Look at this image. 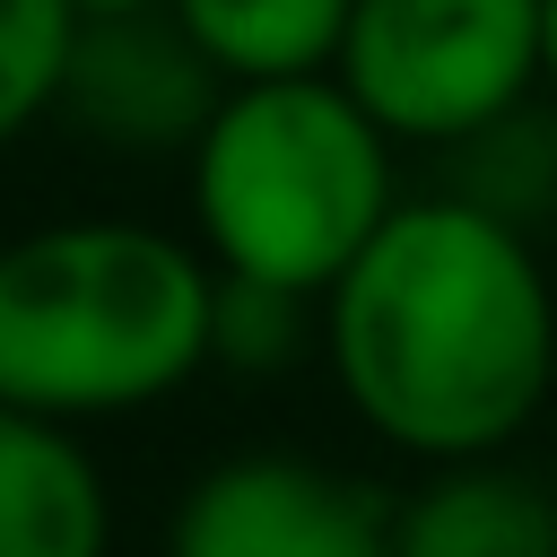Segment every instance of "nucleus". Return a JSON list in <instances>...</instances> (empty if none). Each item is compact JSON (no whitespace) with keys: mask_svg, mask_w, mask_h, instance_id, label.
I'll list each match as a JSON object with an SVG mask.
<instances>
[{"mask_svg":"<svg viewBox=\"0 0 557 557\" xmlns=\"http://www.w3.org/2000/svg\"><path fill=\"white\" fill-rule=\"evenodd\" d=\"M322 348L348 409L426 461L505 453L557 383V270L487 209L426 191L322 296Z\"/></svg>","mask_w":557,"mask_h":557,"instance_id":"f257e3e1","label":"nucleus"},{"mask_svg":"<svg viewBox=\"0 0 557 557\" xmlns=\"http://www.w3.org/2000/svg\"><path fill=\"white\" fill-rule=\"evenodd\" d=\"M218 261L131 218H70L0 244V400L104 418L209 366Z\"/></svg>","mask_w":557,"mask_h":557,"instance_id":"f03ea898","label":"nucleus"},{"mask_svg":"<svg viewBox=\"0 0 557 557\" xmlns=\"http://www.w3.org/2000/svg\"><path fill=\"white\" fill-rule=\"evenodd\" d=\"M392 209V131L339 87V70L226 87L191 148V218L235 278L331 296Z\"/></svg>","mask_w":557,"mask_h":557,"instance_id":"7ed1b4c3","label":"nucleus"},{"mask_svg":"<svg viewBox=\"0 0 557 557\" xmlns=\"http://www.w3.org/2000/svg\"><path fill=\"white\" fill-rule=\"evenodd\" d=\"M339 87L409 148H453L540 87V0H357Z\"/></svg>","mask_w":557,"mask_h":557,"instance_id":"20e7f679","label":"nucleus"},{"mask_svg":"<svg viewBox=\"0 0 557 557\" xmlns=\"http://www.w3.org/2000/svg\"><path fill=\"white\" fill-rule=\"evenodd\" d=\"M165 557H400V531L366 479L296 453H244L183 496Z\"/></svg>","mask_w":557,"mask_h":557,"instance_id":"39448f33","label":"nucleus"},{"mask_svg":"<svg viewBox=\"0 0 557 557\" xmlns=\"http://www.w3.org/2000/svg\"><path fill=\"white\" fill-rule=\"evenodd\" d=\"M226 104V70L191 44V26L174 9H131V17H78L70 70H61V104L87 139L104 148H200L209 113Z\"/></svg>","mask_w":557,"mask_h":557,"instance_id":"423d86ee","label":"nucleus"},{"mask_svg":"<svg viewBox=\"0 0 557 557\" xmlns=\"http://www.w3.org/2000/svg\"><path fill=\"white\" fill-rule=\"evenodd\" d=\"M113 505L70 418L0 400V557H104Z\"/></svg>","mask_w":557,"mask_h":557,"instance_id":"0eeeda50","label":"nucleus"},{"mask_svg":"<svg viewBox=\"0 0 557 557\" xmlns=\"http://www.w3.org/2000/svg\"><path fill=\"white\" fill-rule=\"evenodd\" d=\"M400 557H557V496L496 453L435 461V479L392 505Z\"/></svg>","mask_w":557,"mask_h":557,"instance_id":"6e6552de","label":"nucleus"},{"mask_svg":"<svg viewBox=\"0 0 557 557\" xmlns=\"http://www.w3.org/2000/svg\"><path fill=\"white\" fill-rule=\"evenodd\" d=\"M435 157H444V191L487 209L496 226H513L531 244L557 226V96L548 87H531L505 113H487L479 131H461Z\"/></svg>","mask_w":557,"mask_h":557,"instance_id":"1a4fd4ad","label":"nucleus"},{"mask_svg":"<svg viewBox=\"0 0 557 557\" xmlns=\"http://www.w3.org/2000/svg\"><path fill=\"white\" fill-rule=\"evenodd\" d=\"M191 44L226 70V87H252V78H313V70H339V44H348V9L357 0H165Z\"/></svg>","mask_w":557,"mask_h":557,"instance_id":"9d476101","label":"nucleus"},{"mask_svg":"<svg viewBox=\"0 0 557 557\" xmlns=\"http://www.w3.org/2000/svg\"><path fill=\"white\" fill-rule=\"evenodd\" d=\"M313 331H322V296L218 270V305H209V357H218V366L278 374V366H287V357H296Z\"/></svg>","mask_w":557,"mask_h":557,"instance_id":"9b49d317","label":"nucleus"},{"mask_svg":"<svg viewBox=\"0 0 557 557\" xmlns=\"http://www.w3.org/2000/svg\"><path fill=\"white\" fill-rule=\"evenodd\" d=\"M70 44H78L70 0H0V148L61 104Z\"/></svg>","mask_w":557,"mask_h":557,"instance_id":"f8f14e48","label":"nucleus"},{"mask_svg":"<svg viewBox=\"0 0 557 557\" xmlns=\"http://www.w3.org/2000/svg\"><path fill=\"white\" fill-rule=\"evenodd\" d=\"M540 87L557 96V0H540Z\"/></svg>","mask_w":557,"mask_h":557,"instance_id":"ddd939ff","label":"nucleus"},{"mask_svg":"<svg viewBox=\"0 0 557 557\" xmlns=\"http://www.w3.org/2000/svg\"><path fill=\"white\" fill-rule=\"evenodd\" d=\"M78 17H131V9H165V0H70Z\"/></svg>","mask_w":557,"mask_h":557,"instance_id":"4468645a","label":"nucleus"}]
</instances>
